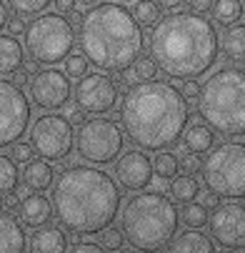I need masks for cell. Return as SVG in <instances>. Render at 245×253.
I'll use <instances>...</instances> for the list:
<instances>
[{
    "label": "cell",
    "instance_id": "54",
    "mask_svg": "<svg viewBox=\"0 0 245 253\" xmlns=\"http://www.w3.org/2000/svg\"><path fill=\"white\" fill-rule=\"evenodd\" d=\"M240 253H245V248H243V251H240Z\"/></svg>",
    "mask_w": 245,
    "mask_h": 253
},
{
    "label": "cell",
    "instance_id": "48",
    "mask_svg": "<svg viewBox=\"0 0 245 253\" xmlns=\"http://www.w3.org/2000/svg\"><path fill=\"white\" fill-rule=\"evenodd\" d=\"M98 3V0H75V5H88V8H93Z\"/></svg>",
    "mask_w": 245,
    "mask_h": 253
},
{
    "label": "cell",
    "instance_id": "29",
    "mask_svg": "<svg viewBox=\"0 0 245 253\" xmlns=\"http://www.w3.org/2000/svg\"><path fill=\"white\" fill-rule=\"evenodd\" d=\"M3 3L10 10H15V15H20V18H28V15L35 18V15H40L43 10H48L53 0H3Z\"/></svg>",
    "mask_w": 245,
    "mask_h": 253
},
{
    "label": "cell",
    "instance_id": "16",
    "mask_svg": "<svg viewBox=\"0 0 245 253\" xmlns=\"http://www.w3.org/2000/svg\"><path fill=\"white\" fill-rule=\"evenodd\" d=\"M28 253H68V233L55 223L35 228L28 241Z\"/></svg>",
    "mask_w": 245,
    "mask_h": 253
},
{
    "label": "cell",
    "instance_id": "22",
    "mask_svg": "<svg viewBox=\"0 0 245 253\" xmlns=\"http://www.w3.org/2000/svg\"><path fill=\"white\" fill-rule=\"evenodd\" d=\"M180 140H183V146H185L188 153L200 156V153H208L210 148L215 146V133L210 130L203 121H195V123H190L185 128V133H183Z\"/></svg>",
    "mask_w": 245,
    "mask_h": 253
},
{
    "label": "cell",
    "instance_id": "14",
    "mask_svg": "<svg viewBox=\"0 0 245 253\" xmlns=\"http://www.w3.org/2000/svg\"><path fill=\"white\" fill-rule=\"evenodd\" d=\"M208 226L210 238L220 248H245V203H220L213 211V218L208 221Z\"/></svg>",
    "mask_w": 245,
    "mask_h": 253
},
{
    "label": "cell",
    "instance_id": "49",
    "mask_svg": "<svg viewBox=\"0 0 245 253\" xmlns=\"http://www.w3.org/2000/svg\"><path fill=\"white\" fill-rule=\"evenodd\" d=\"M115 253H140V251H135V248H120V251H115Z\"/></svg>",
    "mask_w": 245,
    "mask_h": 253
},
{
    "label": "cell",
    "instance_id": "25",
    "mask_svg": "<svg viewBox=\"0 0 245 253\" xmlns=\"http://www.w3.org/2000/svg\"><path fill=\"white\" fill-rule=\"evenodd\" d=\"M170 198L175 203H193L200 193V183H198V178L195 175H175L170 180V188H168Z\"/></svg>",
    "mask_w": 245,
    "mask_h": 253
},
{
    "label": "cell",
    "instance_id": "10",
    "mask_svg": "<svg viewBox=\"0 0 245 253\" xmlns=\"http://www.w3.org/2000/svg\"><path fill=\"white\" fill-rule=\"evenodd\" d=\"M28 143L43 161L60 163L75 148V130L63 113H43L30 126Z\"/></svg>",
    "mask_w": 245,
    "mask_h": 253
},
{
    "label": "cell",
    "instance_id": "21",
    "mask_svg": "<svg viewBox=\"0 0 245 253\" xmlns=\"http://www.w3.org/2000/svg\"><path fill=\"white\" fill-rule=\"evenodd\" d=\"M25 48L18 38L13 35H0V78L3 76H13L15 70L23 68V60H25Z\"/></svg>",
    "mask_w": 245,
    "mask_h": 253
},
{
    "label": "cell",
    "instance_id": "18",
    "mask_svg": "<svg viewBox=\"0 0 245 253\" xmlns=\"http://www.w3.org/2000/svg\"><path fill=\"white\" fill-rule=\"evenodd\" d=\"M20 183L30 193H43V191L53 188V183H55V168H53V163H48L43 158H33L30 163H25V168L20 173Z\"/></svg>",
    "mask_w": 245,
    "mask_h": 253
},
{
    "label": "cell",
    "instance_id": "13",
    "mask_svg": "<svg viewBox=\"0 0 245 253\" xmlns=\"http://www.w3.org/2000/svg\"><path fill=\"white\" fill-rule=\"evenodd\" d=\"M30 103H35V108L40 111H53L58 113L60 108H65L70 103V95H73V85H70V78L58 68H43L38 70L30 83Z\"/></svg>",
    "mask_w": 245,
    "mask_h": 253
},
{
    "label": "cell",
    "instance_id": "11",
    "mask_svg": "<svg viewBox=\"0 0 245 253\" xmlns=\"http://www.w3.org/2000/svg\"><path fill=\"white\" fill-rule=\"evenodd\" d=\"M30 98L13 81L0 78V148H10L30 128Z\"/></svg>",
    "mask_w": 245,
    "mask_h": 253
},
{
    "label": "cell",
    "instance_id": "7",
    "mask_svg": "<svg viewBox=\"0 0 245 253\" xmlns=\"http://www.w3.org/2000/svg\"><path fill=\"white\" fill-rule=\"evenodd\" d=\"M25 50L38 65H58L75 48V30L60 13H40L25 25Z\"/></svg>",
    "mask_w": 245,
    "mask_h": 253
},
{
    "label": "cell",
    "instance_id": "41",
    "mask_svg": "<svg viewBox=\"0 0 245 253\" xmlns=\"http://www.w3.org/2000/svg\"><path fill=\"white\" fill-rule=\"evenodd\" d=\"M65 118L70 121V126H73V123H75V126H83V121H85V113L80 111L78 105H70V108H68V116H65Z\"/></svg>",
    "mask_w": 245,
    "mask_h": 253
},
{
    "label": "cell",
    "instance_id": "50",
    "mask_svg": "<svg viewBox=\"0 0 245 253\" xmlns=\"http://www.w3.org/2000/svg\"><path fill=\"white\" fill-rule=\"evenodd\" d=\"M215 253H233V251H228V248H223V251H215Z\"/></svg>",
    "mask_w": 245,
    "mask_h": 253
},
{
    "label": "cell",
    "instance_id": "42",
    "mask_svg": "<svg viewBox=\"0 0 245 253\" xmlns=\"http://www.w3.org/2000/svg\"><path fill=\"white\" fill-rule=\"evenodd\" d=\"M153 3L165 10H180L183 5H188V0H153Z\"/></svg>",
    "mask_w": 245,
    "mask_h": 253
},
{
    "label": "cell",
    "instance_id": "39",
    "mask_svg": "<svg viewBox=\"0 0 245 253\" xmlns=\"http://www.w3.org/2000/svg\"><path fill=\"white\" fill-rule=\"evenodd\" d=\"M198 196H200V206H203L205 211H215V208L220 206V198H218L215 193H210V191H208V193H203V191H200Z\"/></svg>",
    "mask_w": 245,
    "mask_h": 253
},
{
    "label": "cell",
    "instance_id": "51",
    "mask_svg": "<svg viewBox=\"0 0 245 253\" xmlns=\"http://www.w3.org/2000/svg\"><path fill=\"white\" fill-rule=\"evenodd\" d=\"M0 213H3V196H0Z\"/></svg>",
    "mask_w": 245,
    "mask_h": 253
},
{
    "label": "cell",
    "instance_id": "35",
    "mask_svg": "<svg viewBox=\"0 0 245 253\" xmlns=\"http://www.w3.org/2000/svg\"><path fill=\"white\" fill-rule=\"evenodd\" d=\"M178 168L183 170V175H195V173H200V168H203V161H200V156L183 153V156L178 158Z\"/></svg>",
    "mask_w": 245,
    "mask_h": 253
},
{
    "label": "cell",
    "instance_id": "5",
    "mask_svg": "<svg viewBox=\"0 0 245 253\" xmlns=\"http://www.w3.org/2000/svg\"><path fill=\"white\" fill-rule=\"evenodd\" d=\"M120 215V233L130 248L143 253H160L168 248L180 226V211L175 201L160 191L133 193Z\"/></svg>",
    "mask_w": 245,
    "mask_h": 253
},
{
    "label": "cell",
    "instance_id": "52",
    "mask_svg": "<svg viewBox=\"0 0 245 253\" xmlns=\"http://www.w3.org/2000/svg\"><path fill=\"white\" fill-rule=\"evenodd\" d=\"M240 70H243V73H245V63H243V68H240Z\"/></svg>",
    "mask_w": 245,
    "mask_h": 253
},
{
    "label": "cell",
    "instance_id": "33",
    "mask_svg": "<svg viewBox=\"0 0 245 253\" xmlns=\"http://www.w3.org/2000/svg\"><path fill=\"white\" fill-rule=\"evenodd\" d=\"M100 246L105 251H120V248H125V238H123L120 228H105L100 233Z\"/></svg>",
    "mask_w": 245,
    "mask_h": 253
},
{
    "label": "cell",
    "instance_id": "27",
    "mask_svg": "<svg viewBox=\"0 0 245 253\" xmlns=\"http://www.w3.org/2000/svg\"><path fill=\"white\" fill-rule=\"evenodd\" d=\"M130 15L135 18V23L140 28H153L160 20V8L153 0H135L133 8H130Z\"/></svg>",
    "mask_w": 245,
    "mask_h": 253
},
{
    "label": "cell",
    "instance_id": "8",
    "mask_svg": "<svg viewBox=\"0 0 245 253\" xmlns=\"http://www.w3.org/2000/svg\"><path fill=\"white\" fill-rule=\"evenodd\" d=\"M203 180L218 198H245V143L225 140L213 146L203 161Z\"/></svg>",
    "mask_w": 245,
    "mask_h": 253
},
{
    "label": "cell",
    "instance_id": "3",
    "mask_svg": "<svg viewBox=\"0 0 245 253\" xmlns=\"http://www.w3.org/2000/svg\"><path fill=\"white\" fill-rule=\"evenodd\" d=\"M150 53L168 78L198 81L220 58V33L213 20L200 13L173 10L153 25Z\"/></svg>",
    "mask_w": 245,
    "mask_h": 253
},
{
    "label": "cell",
    "instance_id": "17",
    "mask_svg": "<svg viewBox=\"0 0 245 253\" xmlns=\"http://www.w3.org/2000/svg\"><path fill=\"white\" fill-rule=\"evenodd\" d=\"M18 213H20V223L35 231V228L50 223V218H53V206H50V201H48L43 193H30V196L20 198Z\"/></svg>",
    "mask_w": 245,
    "mask_h": 253
},
{
    "label": "cell",
    "instance_id": "28",
    "mask_svg": "<svg viewBox=\"0 0 245 253\" xmlns=\"http://www.w3.org/2000/svg\"><path fill=\"white\" fill-rule=\"evenodd\" d=\"M180 221H183L190 231H200L203 226H208L210 215H208V211H205L200 203H185L183 211H180Z\"/></svg>",
    "mask_w": 245,
    "mask_h": 253
},
{
    "label": "cell",
    "instance_id": "23",
    "mask_svg": "<svg viewBox=\"0 0 245 253\" xmlns=\"http://www.w3.org/2000/svg\"><path fill=\"white\" fill-rule=\"evenodd\" d=\"M220 53L230 63H245V23L225 28V33L220 35Z\"/></svg>",
    "mask_w": 245,
    "mask_h": 253
},
{
    "label": "cell",
    "instance_id": "38",
    "mask_svg": "<svg viewBox=\"0 0 245 253\" xmlns=\"http://www.w3.org/2000/svg\"><path fill=\"white\" fill-rule=\"evenodd\" d=\"M25 25H28V23H25V20H23L20 15H13V18L8 20V25H5V28H8V35H13V38H18L20 33H25Z\"/></svg>",
    "mask_w": 245,
    "mask_h": 253
},
{
    "label": "cell",
    "instance_id": "40",
    "mask_svg": "<svg viewBox=\"0 0 245 253\" xmlns=\"http://www.w3.org/2000/svg\"><path fill=\"white\" fill-rule=\"evenodd\" d=\"M188 10H193V13H210V8H213V0H188Z\"/></svg>",
    "mask_w": 245,
    "mask_h": 253
},
{
    "label": "cell",
    "instance_id": "19",
    "mask_svg": "<svg viewBox=\"0 0 245 253\" xmlns=\"http://www.w3.org/2000/svg\"><path fill=\"white\" fill-rule=\"evenodd\" d=\"M28 236L25 226L10 213H0V253H25Z\"/></svg>",
    "mask_w": 245,
    "mask_h": 253
},
{
    "label": "cell",
    "instance_id": "45",
    "mask_svg": "<svg viewBox=\"0 0 245 253\" xmlns=\"http://www.w3.org/2000/svg\"><path fill=\"white\" fill-rule=\"evenodd\" d=\"M20 70H23L28 78H33L35 73H38V63H35V60H23V68Z\"/></svg>",
    "mask_w": 245,
    "mask_h": 253
},
{
    "label": "cell",
    "instance_id": "36",
    "mask_svg": "<svg viewBox=\"0 0 245 253\" xmlns=\"http://www.w3.org/2000/svg\"><path fill=\"white\" fill-rule=\"evenodd\" d=\"M68 253H108V251L100 243H93V241H78V243H73V248Z\"/></svg>",
    "mask_w": 245,
    "mask_h": 253
},
{
    "label": "cell",
    "instance_id": "1",
    "mask_svg": "<svg viewBox=\"0 0 245 253\" xmlns=\"http://www.w3.org/2000/svg\"><path fill=\"white\" fill-rule=\"evenodd\" d=\"M190 108L168 81L130 85L120 98V128L138 151H170L180 143Z\"/></svg>",
    "mask_w": 245,
    "mask_h": 253
},
{
    "label": "cell",
    "instance_id": "44",
    "mask_svg": "<svg viewBox=\"0 0 245 253\" xmlns=\"http://www.w3.org/2000/svg\"><path fill=\"white\" fill-rule=\"evenodd\" d=\"M20 206V198L15 196V193H8V196H3V211H15Z\"/></svg>",
    "mask_w": 245,
    "mask_h": 253
},
{
    "label": "cell",
    "instance_id": "12",
    "mask_svg": "<svg viewBox=\"0 0 245 253\" xmlns=\"http://www.w3.org/2000/svg\"><path fill=\"white\" fill-rule=\"evenodd\" d=\"M73 95H75V105L83 113L103 116L115 108V103L120 98V88H118L115 78H110L108 73H85L75 83Z\"/></svg>",
    "mask_w": 245,
    "mask_h": 253
},
{
    "label": "cell",
    "instance_id": "4",
    "mask_svg": "<svg viewBox=\"0 0 245 253\" xmlns=\"http://www.w3.org/2000/svg\"><path fill=\"white\" fill-rule=\"evenodd\" d=\"M78 45L100 73H125L140 58L145 45L143 28L120 3H95L80 15Z\"/></svg>",
    "mask_w": 245,
    "mask_h": 253
},
{
    "label": "cell",
    "instance_id": "47",
    "mask_svg": "<svg viewBox=\"0 0 245 253\" xmlns=\"http://www.w3.org/2000/svg\"><path fill=\"white\" fill-rule=\"evenodd\" d=\"M28 83H30V78L23 73V70H15V73H13V85L23 88V85H28Z\"/></svg>",
    "mask_w": 245,
    "mask_h": 253
},
{
    "label": "cell",
    "instance_id": "9",
    "mask_svg": "<svg viewBox=\"0 0 245 253\" xmlns=\"http://www.w3.org/2000/svg\"><path fill=\"white\" fill-rule=\"evenodd\" d=\"M125 133L120 123H115L108 116H93L85 118L83 126L75 133V151L85 163H93L95 168L110 166L123 153Z\"/></svg>",
    "mask_w": 245,
    "mask_h": 253
},
{
    "label": "cell",
    "instance_id": "20",
    "mask_svg": "<svg viewBox=\"0 0 245 253\" xmlns=\"http://www.w3.org/2000/svg\"><path fill=\"white\" fill-rule=\"evenodd\" d=\"M168 253H215V243L203 231L185 228L183 233H175L168 243Z\"/></svg>",
    "mask_w": 245,
    "mask_h": 253
},
{
    "label": "cell",
    "instance_id": "2",
    "mask_svg": "<svg viewBox=\"0 0 245 253\" xmlns=\"http://www.w3.org/2000/svg\"><path fill=\"white\" fill-rule=\"evenodd\" d=\"M58 226L73 236H93L110 228L120 213V188L110 173L95 166H68L50 193Z\"/></svg>",
    "mask_w": 245,
    "mask_h": 253
},
{
    "label": "cell",
    "instance_id": "24",
    "mask_svg": "<svg viewBox=\"0 0 245 253\" xmlns=\"http://www.w3.org/2000/svg\"><path fill=\"white\" fill-rule=\"evenodd\" d=\"M210 15L213 20L223 28H230L235 23L243 20L245 8H243V0H213V8H210Z\"/></svg>",
    "mask_w": 245,
    "mask_h": 253
},
{
    "label": "cell",
    "instance_id": "37",
    "mask_svg": "<svg viewBox=\"0 0 245 253\" xmlns=\"http://www.w3.org/2000/svg\"><path fill=\"white\" fill-rule=\"evenodd\" d=\"M178 90H180V95L185 98V103H193V100H198L200 85H198V81H183Z\"/></svg>",
    "mask_w": 245,
    "mask_h": 253
},
{
    "label": "cell",
    "instance_id": "53",
    "mask_svg": "<svg viewBox=\"0 0 245 253\" xmlns=\"http://www.w3.org/2000/svg\"><path fill=\"white\" fill-rule=\"evenodd\" d=\"M243 8H245V0H243Z\"/></svg>",
    "mask_w": 245,
    "mask_h": 253
},
{
    "label": "cell",
    "instance_id": "30",
    "mask_svg": "<svg viewBox=\"0 0 245 253\" xmlns=\"http://www.w3.org/2000/svg\"><path fill=\"white\" fill-rule=\"evenodd\" d=\"M178 158H175L173 153H158L155 161H153V173L163 180H173L175 173H178Z\"/></svg>",
    "mask_w": 245,
    "mask_h": 253
},
{
    "label": "cell",
    "instance_id": "26",
    "mask_svg": "<svg viewBox=\"0 0 245 253\" xmlns=\"http://www.w3.org/2000/svg\"><path fill=\"white\" fill-rule=\"evenodd\" d=\"M20 186V170H18V163L0 153V196H8V193H15Z\"/></svg>",
    "mask_w": 245,
    "mask_h": 253
},
{
    "label": "cell",
    "instance_id": "46",
    "mask_svg": "<svg viewBox=\"0 0 245 253\" xmlns=\"http://www.w3.org/2000/svg\"><path fill=\"white\" fill-rule=\"evenodd\" d=\"M8 20H10V13H8V5L0 0V33H3V28L8 25Z\"/></svg>",
    "mask_w": 245,
    "mask_h": 253
},
{
    "label": "cell",
    "instance_id": "43",
    "mask_svg": "<svg viewBox=\"0 0 245 253\" xmlns=\"http://www.w3.org/2000/svg\"><path fill=\"white\" fill-rule=\"evenodd\" d=\"M53 3H55V10H58L60 15L75 10V0H53Z\"/></svg>",
    "mask_w": 245,
    "mask_h": 253
},
{
    "label": "cell",
    "instance_id": "32",
    "mask_svg": "<svg viewBox=\"0 0 245 253\" xmlns=\"http://www.w3.org/2000/svg\"><path fill=\"white\" fill-rule=\"evenodd\" d=\"M63 63H65V70H63V73H65L68 78H78V81L88 73V65H90V63L85 60L83 53H70Z\"/></svg>",
    "mask_w": 245,
    "mask_h": 253
},
{
    "label": "cell",
    "instance_id": "34",
    "mask_svg": "<svg viewBox=\"0 0 245 253\" xmlns=\"http://www.w3.org/2000/svg\"><path fill=\"white\" fill-rule=\"evenodd\" d=\"M10 158L15 161V163H30L33 158H35V151H33V146L28 140H18V143H13L10 146Z\"/></svg>",
    "mask_w": 245,
    "mask_h": 253
},
{
    "label": "cell",
    "instance_id": "6",
    "mask_svg": "<svg viewBox=\"0 0 245 253\" xmlns=\"http://www.w3.org/2000/svg\"><path fill=\"white\" fill-rule=\"evenodd\" d=\"M198 113L215 135H245V73L223 65L210 73L198 93Z\"/></svg>",
    "mask_w": 245,
    "mask_h": 253
},
{
    "label": "cell",
    "instance_id": "15",
    "mask_svg": "<svg viewBox=\"0 0 245 253\" xmlns=\"http://www.w3.org/2000/svg\"><path fill=\"white\" fill-rule=\"evenodd\" d=\"M115 180H118V188L128 193L145 191L153 180V161L138 148L123 151L115 161Z\"/></svg>",
    "mask_w": 245,
    "mask_h": 253
},
{
    "label": "cell",
    "instance_id": "31",
    "mask_svg": "<svg viewBox=\"0 0 245 253\" xmlns=\"http://www.w3.org/2000/svg\"><path fill=\"white\" fill-rule=\"evenodd\" d=\"M133 76H135V81H140V83L155 81V76H158V65H155V60H153L150 55H140V58L133 63Z\"/></svg>",
    "mask_w": 245,
    "mask_h": 253
}]
</instances>
